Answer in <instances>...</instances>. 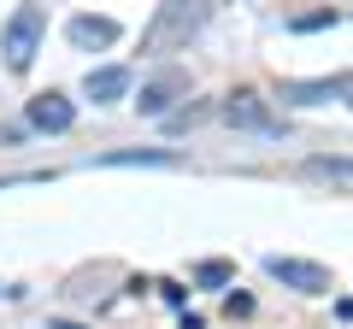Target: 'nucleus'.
Wrapping results in <instances>:
<instances>
[{
    "label": "nucleus",
    "mask_w": 353,
    "mask_h": 329,
    "mask_svg": "<svg viewBox=\"0 0 353 329\" xmlns=\"http://www.w3.org/2000/svg\"><path fill=\"white\" fill-rule=\"evenodd\" d=\"M41 36H48V12H41L36 0H24L12 18H6V30H0V53H6V71H30L41 53Z\"/></svg>",
    "instance_id": "1"
},
{
    "label": "nucleus",
    "mask_w": 353,
    "mask_h": 329,
    "mask_svg": "<svg viewBox=\"0 0 353 329\" xmlns=\"http://www.w3.org/2000/svg\"><path fill=\"white\" fill-rule=\"evenodd\" d=\"M206 18V0H159V12H153L148 36H141V47L148 53H165V47H183V41L201 30Z\"/></svg>",
    "instance_id": "2"
},
{
    "label": "nucleus",
    "mask_w": 353,
    "mask_h": 329,
    "mask_svg": "<svg viewBox=\"0 0 353 329\" xmlns=\"http://www.w3.org/2000/svg\"><path fill=\"white\" fill-rule=\"evenodd\" d=\"M224 124L248 129V136H283V118L271 112L253 89H241V94H230V100H224Z\"/></svg>",
    "instance_id": "3"
},
{
    "label": "nucleus",
    "mask_w": 353,
    "mask_h": 329,
    "mask_svg": "<svg viewBox=\"0 0 353 329\" xmlns=\"http://www.w3.org/2000/svg\"><path fill=\"white\" fill-rule=\"evenodd\" d=\"M265 270H271L283 288H301V294H324L330 288V270L318 265V259H283V253H271Z\"/></svg>",
    "instance_id": "4"
},
{
    "label": "nucleus",
    "mask_w": 353,
    "mask_h": 329,
    "mask_svg": "<svg viewBox=\"0 0 353 329\" xmlns=\"http://www.w3.org/2000/svg\"><path fill=\"white\" fill-rule=\"evenodd\" d=\"M24 118H30V129H48V136H65V129L77 124V106L65 100L59 89H48V94H36V100L24 106Z\"/></svg>",
    "instance_id": "5"
},
{
    "label": "nucleus",
    "mask_w": 353,
    "mask_h": 329,
    "mask_svg": "<svg viewBox=\"0 0 353 329\" xmlns=\"http://www.w3.org/2000/svg\"><path fill=\"white\" fill-rule=\"evenodd\" d=\"M83 94H88L94 106L124 100V94H130V71H124V65H101V71H88V76H83Z\"/></svg>",
    "instance_id": "6"
},
{
    "label": "nucleus",
    "mask_w": 353,
    "mask_h": 329,
    "mask_svg": "<svg viewBox=\"0 0 353 329\" xmlns=\"http://www.w3.org/2000/svg\"><path fill=\"white\" fill-rule=\"evenodd\" d=\"M176 94H189V76H183V71H165V76H153V83H141V100H136V106H141L148 118H159Z\"/></svg>",
    "instance_id": "7"
},
{
    "label": "nucleus",
    "mask_w": 353,
    "mask_h": 329,
    "mask_svg": "<svg viewBox=\"0 0 353 329\" xmlns=\"http://www.w3.org/2000/svg\"><path fill=\"white\" fill-rule=\"evenodd\" d=\"M71 47H83V53H94V47H112L118 41V24L112 18H94V12H83V18H71Z\"/></svg>",
    "instance_id": "8"
},
{
    "label": "nucleus",
    "mask_w": 353,
    "mask_h": 329,
    "mask_svg": "<svg viewBox=\"0 0 353 329\" xmlns=\"http://www.w3.org/2000/svg\"><path fill=\"white\" fill-rule=\"evenodd\" d=\"M306 177H324V182H347V189H353V159H306Z\"/></svg>",
    "instance_id": "9"
},
{
    "label": "nucleus",
    "mask_w": 353,
    "mask_h": 329,
    "mask_svg": "<svg viewBox=\"0 0 353 329\" xmlns=\"http://www.w3.org/2000/svg\"><path fill=\"white\" fill-rule=\"evenodd\" d=\"M106 164H171V153H106Z\"/></svg>",
    "instance_id": "10"
},
{
    "label": "nucleus",
    "mask_w": 353,
    "mask_h": 329,
    "mask_svg": "<svg viewBox=\"0 0 353 329\" xmlns=\"http://www.w3.org/2000/svg\"><path fill=\"white\" fill-rule=\"evenodd\" d=\"M201 282H206V288H218V282H230V265H224V259H206V265H201Z\"/></svg>",
    "instance_id": "11"
},
{
    "label": "nucleus",
    "mask_w": 353,
    "mask_h": 329,
    "mask_svg": "<svg viewBox=\"0 0 353 329\" xmlns=\"http://www.w3.org/2000/svg\"><path fill=\"white\" fill-rule=\"evenodd\" d=\"M53 329H77V323H53Z\"/></svg>",
    "instance_id": "12"
}]
</instances>
